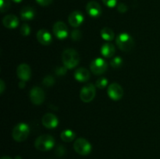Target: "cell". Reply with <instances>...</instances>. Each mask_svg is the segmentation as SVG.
<instances>
[{
  "label": "cell",
  "instance_id": "ba28073f",
  "mask_svg": "<svg viewBox=\"0 0 160 159\" xmlns=\"http://www.w3.org/2000/svg\"><path fill=\"white\" fill-rule=\"evenodd\" d=\"M107 62L102 58H97V59L92 60L90 65L91 70L95 75L103 74L107 70Z\"/></svg>",
  "mask_w": 160,
  "mask_h": 159
},
{
  "label": "cell",
  "instance_id": "484cf974",
  "mask_svg": "<svg viewBox=\"0 0 160 159\" xmlns=\"http://www.w3.org/2000/svg\"><path fill=\"white\" fill-rule=\"evenodd\" d=\"M10 7V0H0V9L2 12H5Z\"/></svg>",
  "mask_w": 160,
  "mask_h": 159
},
{
  "label": "cell",
  "instance_id": "836d02e7",
  "mask_svg": "<svg viewBox=\"0 0 160 159\" xmlns=\"http://www.w3.org/2000/svg\"><path fill=\"white\" fill-rule=\"evenodd\" d=\"M18 86H19V87H20V88H24L25 86H26L25 81H23V80L20 81V82H19V84H18Z\"/></svg>",
  "mask_w": 160,
  "mask_h": 159
},
{
  "label": "cell",
  "instance_id": "44dd1931",
  "mask_svg": "<svg viewBox=\"0 0 160 159\" xmlns=\"http://www.w3.org/2000/svg\"><path fill=\"white\" fill-rule=\"evenodd\" d=\"M101 36L102 39L107 41H111L114 38V32L109 27H104L101 31Z\"/></svg>",
  "mask_w": 160,
  "mask_h": 159
},
{
  "label": "cell",
  "instance_id": "7402d4cb",
  "mask_svg": "<svg viewBox=\"0 0 160 159\" xmlns=\"http://www.w3.org/2000/svg\"><path fill=\"white\" fill-rule=\"evenodd\" d=\"M55 84V79L51 75H48V76H45V78L42 80V84L45 85V87H52Z\"/></svg>",
  "mask_w": 160,
  "mask_h": 159
},
{
  "label": "cell",
  "instance_id": "d4e9b609",
  "mask_svg": "<svg viewBox=\"0 0 160 159\" xmlns=\"http://www.w3.org/2000/svg\"><path fill=\"white\" fill-rule=\"evenodd\" d=\"M70 37H71L72 40L75 41H78L81 40V37H82V32L80 30L75 29L71 32Z\"/></svg>",
  "mask_w": 160,
  "mask_h": 159
},
{
  "label": "cell",
  "instance_id": "5bb4252c",
  "mask_svg": "<svg viewBox=\"0 0 160 159\" xmlns=\"http://www.w3.org/2000/svg\"><path fill=\"white\" fill-rule=\"evenodd\" d=\"M84 15L79 11H73L68 17L69 23L70 26H73V27H78V26H81L84 22Z\"/></svg>",
  "mask_w": 160,
  "mask_h": 159
},
{
  "label": "cell",
  "instance_id": "8992f818",
  "mask_svg": "<svg viewBox=\"0 0 160 159\" xmlns=\"http://www.w3.org/2000/svg\"><path fill=\"white\" fill-rule=\"evenodd\" d=\"M95 93L96 90L95 86L92 84H88L81 88L80 92V98L85 103L91 102L95 98Z\"/></svg>",
  "mask_w": 160,
  "mask_h": 159
},
{
  "label": "cell",
  "instance_id": "f546056e",
  "mask_svg": "<svg viewBox=\"0 0 160 159\" xmlns=\"http://www.w3.org/2000/svg\"><path fill=\"white\" fill-rule=\"evenodd\" d=\"M103 3L109 8L115 7L117 4V0H102Z\"/></svg>",
  "mask_w": 160,
  "mask_h": 159
},
{
  "label": "cell",
  "instance_id": "83f0119b",
  "mask_svg": "<svg viewBox=\"0 0 160 159\" xmlns=\"http://www.w3.org/2000/svg\"><path fill=\"white\" fill-rule=\"evenodd\" d=\"M55 73L57 76H64L67 72V68L66 66H57L55 68Z\"/></svg>",
  "mask_w": 160,
  "mask_h": 159
},
{
  "label": "cell",
  "instance_id": "4fadbf2b",
  "mask_svg": "<svg viewBox=\"0 0 160 159\" xmlns=\"http://www.w3.org/2000/svg\"><path fill=\"white\" fill-rule=\"evenodd\" d=\"M86 11L90 17L97 18L102 14L101 6L96 1H91L86 6Z\"/></svg>",
  "mask_w": 160,
  "mask_h": 159
},
{
  "label": "cell",
  "instance_id": "9a60e30c",
  "mask_svg": "<svg viewBox=\"0 0 160 159\" xmlns=\"http://www.w3.org/2000/svg\"><path fill=\"white\" fill-rule=\"evenodd\" d=\"M37 39L42 45H48L52 43V37L46 29H41L37 32Z\"/></svg>",
  "mask_w": 160,
  "mask_h": 159
},
{
  "label": "cell",
  "instance_id": "5b68a950",
  "mask_svg": "<svg viewBox=\"0 0 160 159\" xmlns=\"http://www.w3.org/2000/svg\"><path fill=\"white\" fill-rule=\"evenodd\" d=\"M92 145L84 138H78L73 143V149L80 155H88L92 151Z\"/></svg>",
  "mask_w": 160,
  "mask_h": 159
},
{
  "label": "cell",
  "instance_id": "1f68e13d",
  "mask_svg": "<svg viewBox=\"0 0 160 159\" xmlns=\"http://www.w3.org/2000/svg\"><path fill=\"white\" fill-rule=\"evenodd\" d=\"M39 5L42 6H47L52 2V0H36Z\"/></svg>",
  "mask_w": 160,
  "mask_h": 159
},
{
  "label": "cell",
  "instance_id": "52a82bcc",
  "mask_svg": "<svg viewBox=\"0 0 160 159\" xmlns=\"http://www.w3.org/2000/svg\"><path fill=\"white\" fill-rule=\"evenodd\" d=\"M31 101L35 105H40L45 101V94L44 90L39 87H34L29 94Z\"/></svg>",
  "mask_w": 160,
  "mask_h": 159
},
{
  "label": "cell",
  "instance_id": "cb8c5ba5",
  "mask_svg": "<svg viewBox=\"0 0 160 159\" xmlns=\"http://www.w3.org/2000/svg\"><path fill=\"white\" fill-rule=\"evenodd\" d=\"M108 85V80L105 77H101L99 79H98L95 82V86H96L98 88L103 89Z\"/></svg>",
  "mask_w": 160,
  "mask_h": 159
},
{
  "label": "cell",
  "instance_id": "e0dca14e",
  "mask_svg": "<svg viewBox=\"0 0 160 159\" xmlns=\"http://www.w3.org/2000/svg\"><path fill=\"white\" fill-rule=\"evenodd\" d=\"M90 72L84 67H81L75 70L74 78L79 82H86L90 79Z\"/></svg>",
  "mask_w": 160,
  "mask_h": 159
},
{
  "label": "cell",
  "instance_id": "277c9868",
  "mask_svg": "<svg viewBox=\"0 0 160 159\" xmlns=\"http://www.w3.org/2000/svg\"><path fill=\"white\" fill-rule=\"evenodd\" d=\"M30 133V127L24 123H18L12 131V137L17 142H23L28 137Z\"/></svg>",
  "mask_w": 160,
  "mask_h": 159
},
{
  "label": "cell",
  "instance_id": "ffe728a7",
  "mask_svg": "<svg viewBox=\"0 0 160 159\" xmlns=\"http://www.w3.org/2000/svg\"><path fill=\"white\" fill-rule=\"evenodd\" d=\"M76 137V133L71 129H65L60 134V137L62 141L71 142L73 141Z\"/></svg>",
  "mask_w": 160,
  "mask_h": 159
},
{
  "label": "cell",
  "instance_id": "8d00e7d4",
  "mask_svg": "<svg viewBox=\"0 0 160 159\" xmlns=\"http://www.w3.org/2000/svg\"><path fill=\"white\" fill-rule=\"evenodd\" d=\"M14 159H21V157H20V156H17Z\"/></svg>",
  "mask_w": 160,
  "mask_h": 159
},
{
  "label": "cell",
  "instance_id": "d6986e66",
  "mask_svg": "<svg viewBox=\"0 0 160 159\" xmlns=\"http://www.w3.org/2000/svg\"><path fill=\"white\" fill-rule=\"evenodd\" d=\"M35 17V10L31 6H24L20 11V17L23 20H33Z\"/></svg>",
  "mask_w": 160,
  "mask_h": 159
},
{
  "label": "cell",
  "instance_id": "30bf717a",
  "mask_svg": "<svg viewBox=\"0 0 160 159\" xmlns=\"http://www.w3.org/2000/svg\"><path fill=\"white\" fill-rule=\"evenodd\" d=\"M53 33L59 39H64L68 36V27L65 23L58 21L53 26Z\"/></svg>",
  "mask_w": 160,
  "mask_h": 159
},
{
  "label": "cell",
  "instance_id": "603a6c76",
  "mask_svg": "<svg viewBox=\"0 0 160 159\" xmlns=\"http://www.w3.org/2000/svg\"><path fill=\"white\" fill-rule=\"evenodd\" d=\"M111 66L113 67L114 69L120 68L123 65V59L120 57H115L111 60L110 62Z\"/></svg>",
  "mask_w": 160,
  "mask_h": 159
},
{
  "label": "cell",
  "instance_id": "4316f807",
  "mask_svg": "<svg viewBox=\"0 0 160 159\" xmlns=\"http://www.w3.org/2000/svg\"><path fill=\"white\" fill-rule=\"evenodd\" d=\"M20 34L24 37H27L31 33V27L28 23H23L21 26H20Z\"/></svg>",
  "mask_w": 160,
  "mask_h": 159
},
{
  "label": "cell",
  "instance_id": "d590c367",
  "mask_svg": "<svg viewBox=\"0 0 160 159\" xmlns=\"http://www.w3.org/2000/svg\"><path fill=\"white\" fill-rule=\"evenodd\" d=\"M12 1L16 3H20V2H21L22 0H12Z\"/></svg>",
  "mask_w": 160,
  "mask_h": 159
},
{
  "label": "cell",
  "instance_id": "3957f363",
  "mask_svg": "<svg viewBox=\"0 0 160 159\" xmlns=\"http://www.w3.org/2000/svg\"><path fill=\"white\" fill-rule=\"evenodd\" d=\"M117 46L121 51H130L134 46V41L133 37L128 33H121L116 39Z\"/></svg>",
  "mask_w": 160,
  "mask_h": 159
},
{
  "label": "cell",
  "instance_id": "6da1fadb",
  "mask_svg": "<svg viewBox=\"0 0 160 159\" xmlns=\"http://www.w3.org/2000/svg\"><path fill=\"white\" fill-rule=\"evenodd\" d=\"M62 60L64 66L67 69H73L79 64L81 57L76 50L73 48L66 49L62 54Z\"/></svg>",
  "mask_w": 160,
  "mask_h": 159
},
{
  "label": "cell",
  "instance_id": "e575fe53",
  "mask_svg": "<svg viewBox=\"0 0 160 159\" xmlns=\"http://www.w3.org/2000/svg\"><path fill=\"white\" fill-rule=\"evenodd\" d=\"M1 159H12L10 157H8V156H3L1 157Z\"/></svg>",
  "mask_w": 160,
  "mask_h": 159
},
{
  "label": "cell",
  "instance_id": "4dcf8cb0",
  "mask_svg": "<svg viewBox=\"0 0 160 159\" xmlns=\"http://www.w3.org/2000/svg\"><path fill=\"white\" fill-rule=\"evenodd\" d=\"M117 10L120 12H121V13H124V12L128 11V6L125 4H123V3H120L117 6Z\"/></svg>",
  "mask_w": 160,
  "mask_h": 159
},
{
  "label": "cell",
  "instance_id": "d6a6232c",
  "mask_svg": "<svg viewBox=\"0 0 160 159\" xmlns=\"http://www.w3.org/2000/svg\"><path fill=\"white\" fill-rule=\"evenodd\" d=\"M5 90V83L2 80H0V94H2Z\"/></svg>",
  "mask_w": 160,
  "mask_h": 159
},
{
  "label": "cell",
  "instance_id": "2e32d148",
  "mask_svg": "<svg viewBox=\"0 0 160 159\" xmlns=\"http://www.w3.org/2000/svg\"><path fill=\"white\" fill-rule=\"evenodd\" d=\"M2 23L5 27L8 29H14L19 25V20L17 16L9 14L4 17L2 20Z\"/></svg>",
  "mask_w": 160,
  "mask_h": 159
},
{
  "label": "cell",
  "instance_id": "8fae6325",
  "mask_svg": "<svg viewBox=\"0 0 160 159\" xmlns=\"http://www.w3.org/2000/svg\"><path fill=\"white\" fill-rule=\"evenodd\" d=\"M17 75L23 81H28L31 77V69L28 64H20L17 69Z\"/></svg>",
  "mask_w": 160,
  "mask_h": 159
},
{
  "label": "cell",
  "instance_id": "7c38bea8",
  "mask_svg": "<svg viewBox=\"0 0 160 159\" xmlns=\"http://www.w3.org/2000/svg\"><path fill=\"white\" fill-rule=\"evenodd\" d=\"M42 125L48 129H54L59 124V120L56 115L52 113H46L42 119Z\"/></svg>",
  "mask_w": 160,
  "mask_h": 159
},
{
  "label": "cell",
  "instance_id": "f1b7e54d",
  "mask_svg": "<svg viewBox=\"0 0 160 159\" xmlns=\"http://www.w3.org/2000/svg\"><path fill=\"white\" fill-rule=\"evenodd\" d=\"M66 153V149L62 145H58L56 148V154L59 157L63 156Z\"/></svg>",
  "mask_w": 160,
  "mask_h": 159
},
{
  "label": "cell",
  "instance_id": "7a4b0ae2",
  "mask_svg": "<svg viewBox=\"0 0 160 159\" xmlns=\"http://www.w3.org/2000/svg\"><path fill=\"white\" fill-rule=\"evenodd\" d=\"M56 144V141L53 137L48 134L41 135L36 139L34 146L37 150L40 151H48L52 149Z\"/></svg>",
  "mask_w": 160,
  "mask_h": 159
},
{
  "label": "cell",
  "instance_id": "9c48e42d",
  "mask_svg": "<svg viewBox=\"0 0 160 159\" xmlns=\"http://www.w3.org/2000/svg\"><path fill=\"white\" fill-rule=\"evenodd\" d=\"M107 94L109 98L113 101L120 100L123 96V90L120 84L112 83L108 87Z\"/></svg>",
  "mask_w": 160,
  "mask_h": 159
},
{
  "label": "cell",
  "instance_id": "ac0fdd59",
  "mask_svg": "<svg viewBox=\"0 0 160 159\" xmlns=\"http://www.w3.org/2000/svg\"><path fill=\"white\" fill-rule=\"evenodd\" d=\"M100 51H101V54L104 57L111 58L114 55V54H115L116 48L115 46H114L112 43L107 42V43H105L104 45L102 46Z\"/></svg>",
  "mask_w": 160,
  "mask_h": 159
}]
</instances>
